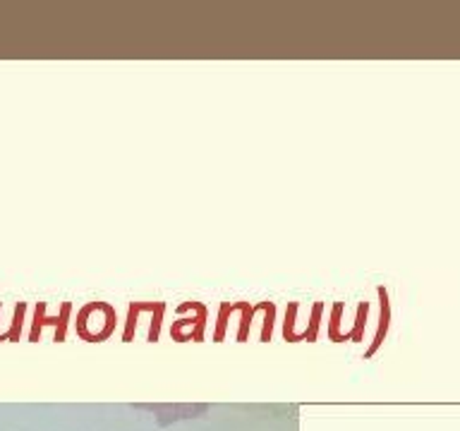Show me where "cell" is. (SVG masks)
Returning a JSON list of instances; mask_svg holds the SVG:
<instances>
[{
    "mask_svg": "<svg viewBox=\"0 0 460 431\" xmlns=\"http://www.w3.org/2000/svg\"><path fill=\"white\" fill-rule=\"evenodd\" d=\"M367 314H369V302H359V304H357V316H355V324H353V328H350L348 333L343 335V343H348V340L359 343V340L364 338V324H367Z\"/></svg>",
    "mask_w": 460,
    "mask_h": 431,
    "instance_id": "obj_9",
    "label": "cell"
},
{
    "mask_svg": "<svg viewBox=\"0 0 460 431\" xmlns=\"http://www.w3.org/2000/svg\"><path fill=\"white\" fill-rule=\"evenodd\" d=\"M379 292V300H381V314H379V328H376V335H374V343L367 348V352H364V357H372L374 352H376L379 348H381L383 338H386V330H388V324H391V300H388V292L383 285L376 287Z\"/></svg>",
    "mask_w": 460,
    "mask_h": 431,
    "instance_id": "obj_5",
    "label": "cell"
},
{
    "mask_svg": "<svg viewBox=\"0 0 460 431\" xmlns=\"http://www.w3.org/2000/svg\"><path fill=\"white\" fill-rule=\"evenodd\" d=\"M151 311V326H149L146 340L156 343L163 328V316H166V302L163 300H132L127 304V316H125V330H123V343H132L134 330H137L139 314Z\"/></svg>",
    "mask_w": 460,
    "mask_h": 431,
    "instance_id": "obj_3",
    "label": "cell"
},
{
    "mask_svg": "<svg viewBox=\"0 0 460 431\" xmlns=\"http://www.w3.org/2000/svg\"><path fill=\"white\" fill-rule=\"evenodd\" d=\"M276 316H278L276 302L264 300V326H261V333H259V340H261V343H268V340H271L273 326H276Z\"/></svg>",
    "mask_w": 460,
    "mask_h": 431,
    "instance_id": "obj_10",
    "label": "cell"
},
{
    "mask_svg": "<svg viewBox=\"0 0 460 431\" xmlns=\"http://www.w3.org/2000/svg\"><path fill=\"white\" fill-rule=\"evenodd\" d=\"M321 316H324V302L316 300L314 304H311V311H309V324H307L305 330L297 335V343H316V338H319Z\"/></svg>",
    "mask_w": 460,
    "mask_h": 431,
    "instance_id": "obj_7",
    "label": "cell"
},
{
    "mask_svg": "<svg viewBox=\"0 0 460 431\" xmlns=\"http://www.w3.org/2000/svg\"><path fill=\"white\" fill-rule=\"evenodd\" d=\"M297 314H300V302L290 300L285 306V319H283V340L295 343L297 338Z\"/></svg>",
    "mask_w": 460,
    "mask_h": 431,
    "instance_id": "obj_8",
    "label": "cell"
},
{
    "mask_svg": "<svg viewBox=\"0 0 460 431\" xmlns=\"http://www.w3.org/2000/svg\"><path fill=\"white\" fill-rule=\"evenodd\" d=\"M180 311H192V316H177L170 326V338L175 343H204V328L206 319H209V309L204 302L199 300H185L177 304V314Z\"/></svg>",
    "mask_w": 460,
    "mask_h": 431,
    "instance_id": "obj_2",
    "label": "cell"
},
{
    "mask_svg": "<svg viewBox=\"0 0 460 431\" xmlns=\"http://www.w3.org/2000/svg\"><path fill=\"white\" fill-rule=\"evenodd\" d=\"M46 302H36L34 306V319H31V330H29V343H38L41 340V330L43 326H55V333H53V340L55 343H62L67 338V324H70V311H72V302L65 300L60 304V311L55 316L46 314Z\"/></svg>",
    "mask_w": 460,
    "mask_h": 431,
    "instance_id": "obj_4",
    "label": "cell"
},
{
    "mask_svg": "<svg viewBox=\"0 0 460 431\" xmlns=\"http://www.w3.org/2000/svg\"><path fill=\"white\" fill-rule=\"evenodd\" d=\"M230 309L240 311V326H238V340L240 343H247L249 338V326H252L254 314L264 309V300L257 302V304H249V302L240 300V302H230Z\"/></svg>",
    "mask_w": 460,
    "mask_h": 431,
    "instance_id": "obj_6",
    "label": "cell"
},
{
    "mask_svg": "<svg viewBox=\"0 0 460 431\" xmlns=\"http://www.w3.org/2000/svg\"><path fill=\"white\" fill-rule=\"evenodd\" d=\"M115 326H118V311L105 300L86 302L75 319L77 335L81 340H86V343H103V340H108L113 335Z\"/></svg>",
    "mask_w": 460,
    "mask_h": 431,
    "instance_id": "obj_1",
    "label": "cell"
}]
</instances>
